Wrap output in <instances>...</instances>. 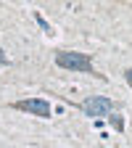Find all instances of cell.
Instances as JSON below:
<instances>
[{
  "mask_svg": "<svg viewBox=\"0 0 132 148\" xmlns=\"http://www.w3.org/2000/svg\"><path fill=\"white\" fill-rule=\"evenodd\" d=\"M55 64L61 69H66V71H82V74L101 77L95 71V66H92V58L85 56V53H77V50H55Z\"/></svg>",
  "mask_w": 132,
  "mask_h": 148,
  "instance_id": "1",
  "label": "cell"
},
{
  "mask_svg": "<svg viewBox=\"0 0 132 148\" xmlns=\"http://www.w3.org/2000/svg\"><path fill=\"white\" fill-rule=\"evenodd\" d=\"M116 106L119 103H114V101L106 98V95H90V98H85L79 103V108L85 111L87 116H108L111 111H116Z\"/></svg>",
  "mask_w": 132,
  "mask_h": 148,
  "instance_id": "2",
  "label": "cell"
},
{
  "mask_svg": "<svg viewBox=\"0 0 132 148\" xmlns=\"http://www.w3.org/2000/svg\"><path fill=\"white\" fill-rule=\"evenodd\" d=\"M11 108L16 111H27V114H34V116H42V119H50L53 116V108L45 98H24V101H13Z\"/></svg>",
  "mask_w": 132,
  "mask_h": 148,
  "instance_id": "3",
  "label": "cell"
},
{
  "mask_svg": "<svg viewBox=\"0 0 132 148\" xmlns=\"http://www.w3.org/2000/svg\"><path fill=\"white\" fill-rule=\"evenodd\" d=\"M108 122H111V127H114V130L124 132V119H122L119 114H114V111H111V114H108Z\"/></svg>",
  "mask_w": 132,
  "mask_h": 148,
  "instance_id": "4",
  "label": "cell"
},
{
  "mask_svg": "<svg viewBox=\"0 0 132 148\" xmlns=\"http://www.w3.org/2000/svg\"><path fill=\"white\" fill-rule=\"evenodd\" d=\"M34 18H37V24H40V27H42V29H45V32H48V34H50V32H53V29H50V24H48V21H45V18H42V13H40V11H34Z\"/></svg>",
  "mask_w": 132,
  "mask_h": 148,
  "instance_id": "5",
  "label": "cell"
},
{
  "mask_svg": "<svg viewBox=\"0 0 132 148\" xmlns=\"http://www.w3.org/2000/svg\"><path fill=\"white\" fill-rule=\"evenodd\" d=\"M0 66H8V56L3 53V48H0Z\"/></svg>",
  "mask_w": 132,
  "mask_h": 148,
  "instance_id": "6",
  "label": "cell"
},
{
  "mask_svg": "<svg viewBox=\"0 0 132 148\" xmlns=\"http://www.w3.org/2000/svg\"><path fill=\"white\" fill-rule=\"evenodd\" d=\"M124 77H127V82H129V87H132V69H127V71H124Z\"/></svg>",
  "mask_w": 132,
  "mask_h": 148,
  "instance_id": "7",
  "label": "cell"
}]
</instances>
